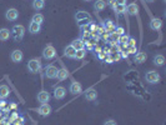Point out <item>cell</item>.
Segmentation results:
<instances>
[{
	"label": "cell",
	"mask_w": 166,
	"mask_h": 125,
	"mask_svg": "<svg viewBox=\"0 0 166 125\" xmlns=\"http://www.w3.org/2000/svg\"><path fill=\"white\" fill-rule=\"evenodd\" d=\"M116 4H120V5H126V0H116Z\"/></svg>",
	"instance_id": "ab89813d"
},
{
	"label": "cell",
	"mask_w": 166,
	"mask_h": 125,
	"mask_svg": "<svg viewBox=\"0 0 166 125\" xmlns=\"http://www.w3.org/2000/svg\"><path fill=\"white\" fill-rule=\"evenodd\" d=\"M69 91H70L71 94H74V95H78V94L83 93V85H81L80 83H78V81H73V83L70 84Z\"/></svg>",
	"instance_id": "52a82bcc"
},
{
	"label": "cell",
	"mask_w": 166,
	"mask_h": 125,
	"mask_svg": "<svg viewBox=\"0 0 166 125\" xmlns=\"http://www.w3.org/2000/svg\"><path fill=\"white\" fill-rule=\"evenodd\" d=\"M10 94V89L6 85H0V99H6Z\"/></svg>",
	"instance_id": "e0dca14e"
},
{
	"label": "cell",
	"mask_w": 166,
	"mask_h": 125,
	"mask_svg": "<svg viewBox=\"0 0 166 125\" xmlns=\"http://www.w3.org/2000/svg\"><path fill=\"white\" fill-rule=\"evenodd\" d=\"M108 5H110L113 9L116 6V0H108V3H106Z\"/></svg>",
	"instance_id": "8d00e7d4"
},
{
	"label": "cell",
	"mask_w": 166,
	"mask_h": 125,
	"mask_svg": "<svg viewBox=\"0 0 166 125\" xmlns=\"http://www.w3.org/2000/svg\"><path fill=\"white\" fill-rule=\"evenodd\" d=\"M10 106H11V109H16V108H18V105H16L15 103H11V105H10Z\"/></svg>",
	"instance_id": "60d3db41"
},
{
	"label": "cell",
	"mask_w": 166,
	"mask_h": 125,
	"mask_svg": "<svg viewBox=\"0 0 166 125\" xmlns=\"http://www.w3.org/2000/svg\"><path fill=\"white\" fill-rule=\"evenodd\" d=\"M154 64H155L156 67H162V65L165 64V58H164V55H161V54L156 55V56L154 58Z\"/></svg>",
	"instance_id": "603a6c76"
},
{
	"label": "cell",
	"mask_w": 166,
	"mask_h": 125,
	"mask_svg": "<svg viewBox=\"0 0 166 125\" xmlns=\"http://www.w3.org/2000/svg\"><path fill=\"white\" fill-rule=\"evenodd\" d=\"M146 60V53L141 51V53H138L136 56H135V61L138 62V64H143V62Z\"/></svg>",
	"instance_id": "d4e9b609"
},
{
	"label": "cell",
	"mask_w": 166,
	"mask_h": 125,
	"mask_svg": "<svg viewBox=\"0 0 166 125\" xmlns=\"http://www.w3.org/2000/svg\"><path fill=\"white\" fill-rule=\"evenodd\" d=\"M10 59H11L14 62H20V61L23 60V51L19 50V49L14 50V51L10 54Z\"/></svg>",
	"instance_id": "7c38bea8"
},
{
	"label": "cell",
	"mask_w": 166,
	"mask_h": 125,
	"mask_svg": "<svg viewBox=\"0 0 166 125\" xmlns=\"http://www.w3.org/2000/svg\"><path fill=\"white\" fill-rule=\"evenodd\" d=\"M104 29H105V31L106 33H109V34H111V33H114L115 31V29H116V26H115V24L111 21V20H105L104 21Z\"/></svg>",
	"instance_id": "4fadbf2b"
},
{
	"label": "cell",
	"mask_w": 166,
	"mask_h": 125,
	"mask_svg": "<svg viewBox=\"0 0 166 125\" xmlns=\"http://www.w3.org/2000/svg\"><path fill=\"white\" fill-rule=\"evenodd\" d=\"M114 10H115V13H116L117 15L124 14V13H126V5H120V4H116V6L114 8Z\"/></svg>",
	"instance_id": "f1b7e54d"
},
{
	"label": "cell",
	"mask_w": 166,
	"mask_h": 125,
	"mask_svg": "<svg viewBox=\"0 0 166 125\" xmlns=\"http://www.w3.org/2000/svg\"><path fill=\"white\" fill-rule=\"evenodd\" d=\"M50 100V94L46 91V90H41L39 94H38V101L41 103V104H46L49 103Z\"/></svg>",
	"instance_id": "30bf717a"
},
{
	"label": "cell",
	"mask_w": 166,
	"mask_h": 125,
	"mask_svg": "<svg viewBox=\"0 0 166 125\" xmlns=\"http://www.w3.org/2000/svg\"><path fill=\"white\" fill-rule=\"evenodd\" d=\"M75 19L78 21H80V20H84V19H90V15L85 11H78L76 15H75Z\"/></svg>",
	"instance_id": "484cf974"
},
{
	"label": "cell",
	"mask_w": 166,
	"mask_h": 125,
	"mask_svg": "<svg viewBox=\"0 0 166 125\" xmlns=\"http://www.w3.org/2000/svg\"><path fill=\"white\" fill-rule=\"evenodd\" d=\"M40 68H41V62L39 59H31L28 62V69L31 73H38L40 70Z\"/></svg>",
	"instance_id": "7a4b0ae2"
},
{
	"label": "cell",
	"mask_w": 166,
	"mask_h": 125,
	"mask_svg": "<svg viewBox=\"0 0 166 125\" xmlns=\"http://www.w3.org/2000/svg\"><path fill=\"white\" fill-rule=\"evenodd\" d=\"M90 23H91V19H84V20H80L79 21V25L80 26H84V25H87Z\"/></svg>",
	"instance_id": "e575fe53"
},
{
	"label": "cell",
	"mask_w": 166,
	"mask_h": 125,
	"mask_svg": "<svg viewBox=\"0 0 166 125\" xmlns=\"http://www.w3.org/2000/svg\"><path fill=\"white\" fill-rule=\"evenodd\" d=\"M75 53H76V50L73 48V45L70 44V45H68L65 49H64V55L66 56V58H70V59H74L75 58Z\"/></svg>",
	"instance_id": "5bb4252c"
},
{
	"label": "cell",
	"mask_w": 166,
	"mask_h": 125,
	"mask_svg": "<svg viewBox=\"0 0 166 125\" xmlns=\"http://www.w3.org/2000/svg\"><path fill=\"white\" fill-rule=\"evenodd\" d=\"M40 29H41V25L40 24H36L34 21H31L30 25H29V31H30L31 34H38L39 31H40Z\"/></svg>",
	"instance_id": "ac0fdd59"
},
{
	"label": "cell",
	"mask_w": 166,
	"mask_h": 125,
	"mask_svg": "<svg viewBox=\"0 0 166 125\" xmlns=\"http://www.w3.org/2000/svg\"><path fill=\"white\" fill-rule=\"evenodd\" d=\"M95 33H96V35L101 37V35L105 33V29H104V26H103V25H101V26H96V30H95Z\"/></svg>",
	"instance_id": "1f68e13d"
},
{
	"label": "cell",
	"mask_w": 166,
	"mask_h": 125,
	"mask_svg": "<svg viewBox=\"0 0 166 125\" xmlns=\"http://www.w3.org/2000/svg\"><path fill=\"white\" fill-rule=\"evenodd\" d=\"M31 21H34V23H36V24H43V21H44V15L43 14H35L34 16H32V20Z\"/></svg>",
	"instance_id": "83f0119b"
},
{
	"label": "cell",
	"mask_w": 166,
	"mask_h": 125,
	"mask_svg": "<svg viewBox=\"0 0 166 125\" xmlns=\"http://www.w3.org/2000/svg\"><path fill=\"white\" fill-rule=\"evenodd\" d=\"M145 2H147V3H152L154 0H145Z\"/></svg>",
	"instance_id": "7bdbcfd3"
},
{
	"label": "cell",
	"mask_w": 166,
	"mask_h": 125,
	"mask_svg": "<svg viewBox=\"0 0 166 125\" xmlns=\"http://www.w3.org/2000/svg\"><path fill=\"white\" fill-rule=\"evenodd\" d=\"M24 33H25V29H24L23 25H14L13 29H11V31H10L13 39L14 40H18V41L24 38Z\"/></svg>",
	"instance_id": "6da1fadb"
},
{
	"label": "cell",
	"mask_w": 166,
	"mask_h": 125,
	"mask_svg": "<svg viewBox=\"0 0 166 125\" xmlns=\"http://www.w3.org/2000/svg\"><path fill=\"white\" fill-rule=\"evenodd\" d=\"M10 37H11V34H10V30L8 28H2L0 29V40L2 41H6Z\"/></svg>",
	"instance_id": "9a60e30c"
},
{
	"label": "cell",
	"mask_w": 166,
	"mask_h": 125,
	"mask_svg": "<svg viewBox=\"0 0 166 125\" xmlns=\"http://www.w3.org/2000/svg\"><path fill=\"white\" fill-rule=\"evenodd\" d=\"M115 33H116L119 37H121V35H124V34H125V30H124V28H122V26H117V28L115 29Z\"/></svg>",
	"instance_id": "d6a6232c"
},
{
	"label": "cell",
	"mask_w": 166,
	"mask_h": 125,
	"mask_svg": "<svg viewBox=\"0 0 166 125\" xmlns=\"http://www.w3.org/2000/svg\"><path fill=\"white\" fill-rule=\"evenodd\" d=\"M145 79H146V81L150 83V84H156V83H159V80H160V74H159L157 71H155V70H150V71L146 73Z\"/></svg>",
	"instance_id": "3957f363"
},
{
	"label": "cell",
	"mask_w": 166,
	"mask_h": 125,
	"mask_svg": "<svg viewBox=\"0 0 166 125\" xmlns=\"http://www.w3.org/2000/svg\"><path fill=\"white\" fill-rule=\"evenodd\" d=\"M109 40H110L111 43H116V41H119V35L114 31V33L109 34Z\"/></svg>",
	"instance_id": "4dcf8cb0"
},
{
	"label": "cell",
	"mask_w": 166,
	"mask_h": 125,
	"mask_svg": "<svg viewBox=\"0 0 166 125\" xmlns=\"http://www.w3.org/2000/svg\"><path fill=\"white\" fill-rule=\"evenodd\" d=\"M91 37H92V35H91V31H90V30L84 31V34H83V39H84V40H86V41H87Z\"/></svg>",
	"instance_id": "836d02e7"
},
{
	"label": "cell",
	"mask_w": 166,
	"mask_h": 125,
	"mask_svg": "<svg viewBox=\"0 0 166 125\" xmlns=\"http://www.w3.org/2000/svg\"><path fill=\"white\" fill-rule=\"evenodd\" d=\"M0 116H2V114H0Z\"/></svg>",
	"instance_id": "f6af8a7d"
},
{
	"label": "cell",
	"mask_w": 166,
	"mask_h": 125,
	"mask_svg": "<svg viewBox=\"0 0 166 125\" xmlns=\"http://www.w3.org/2000/svg\"><path fill=\"white\" fill-rule=\"evenodd\" d=\"M129 39H130V37H127L126 34H124V35L119 37V43H121L122 45H127V41H129Z\"/></svg>",
	"instance_id": "f546056e"
},
{
	"label": "cell",
	"mask_w": 166,
	"mask_h": 125,
	"mask_svg": "<svg viewBox=\"0 0 166 125\" xmlns=\"http://www.w3.org/2000/svg\"><path fill=\"white\" fill-rule=\"evenodd\" d=\"M6 106V101L4 99H2V101H0V109H4Z\"/></svg>",
	"instance_id": "f35d334b"
},
{
	"label": "cell",
	"mask_w": 166,
	"mask_h": 125,
	"mask_svg": "<svg viewBox=\"0 0 166 125\" xmlns=\"http://www.w3.org/2000/svg\"><path fill=\"white\" fill-rule=\"evenodd\" d=\"M66 95V89L64 86H56L55 90H54V98L57 99V100H61L64 99Z\"/></svg>",
	"instance_id": "ba28073f"
},
{
	"label": "cell",
	"mask_w": 166,
	"mask_h": 125,
	"mask_svg": "<svg viewBox=\"0 0 166 125\" xmlns=\"http://www.w3.org/2000/svg\"><path fill=\"white\" fill-rule=\"evenodd\" d=\"M44 6H45L44 0H34V2H32V8L35 10H41V9H44Z\"/></svg>",
	"instance_id": "cb8c5ba5"
},
{
	"label": "cell",
	"mask_w": 166,
	"mask_h": 125,
	"mask_svg": "<svg viewBox=\"0 0 166 125\" xmlns=\"http://www.w3.org/2000/svg\"><path fill=\"white\" fill-rule=\"evenodd\" d=\"M84 98H85L86 100H89V101L96 100V98H97V91H96L95 89L90 88V89H87V90L85 91V94H84Z\"/></svg>",
	"instance_id": "9c48e42d"
},
{
	"label": "cell",
	"mask_w": 166,
	"mask_h": 125,
	"mask_svg": "<svg viewBox=\"0 0 166 125\" xmlns=\"http://www.w3.org/2000/svg\"><path fill=\"white\" fill-rule=\"evenodd\" d=\"M5 16H6V19H8L9 21H15V20L19 18V11H18L16 9L11 8V9H9V10L6 11Z\"/></svg>",
	"instance_id": "8fae6325"
},
{
	"label": "cell",
	"mask_w": 166,
	"mask_h": 125,
	"mask_svg": "<svg viewBox=\"0 0 166 125\" xmlns=\"http://www.w3.org/2000/svg\"><path fill=\"white\" fill-rule=\"evenodd\" d=\"M84 2H92V0H84Z\"/></svg>",
	"instance_id": "ee69618b"
},
{
	"label": "cell",
	"mask_w": 166,
	"mask_h": 125,
	"mask_svg": "<svg viewBox=\"0 0 166 125\" xmlns=\"http://www.w3.org/2000/svg\"><path fill=\"white\" fill-rule=\"evenodd\" d=\"M51 106L46 103V104H41L39 108H38V113H39V115H41V116H49L50 114H51Z\"/></svg>",
	"instance_id": "8992f818"
},
{
	"label": "cell",
	"mask_w": 166,
	"mask_h": 125,
	"mask_svg": "<svg viewBox=\"0 0 166 125\" xmlns=\"http://www.w3.org/2000/svg\"><path fill=\"white\" fill-rule=\"evenodd\" d=\"M161 25H162V21L160 20V19H157V18H152L151 19V21H150V28L152 29V30H160V28H161Z\"/></svg>",
	"instance_id": "2e32d148"
},
{
	"label": "cell",
	"mask_w": 166,
	"mask_h": 125,
	"mask_svg": "<svg viewBox=\"0 0 166 125\" xmlns=\"http://www.w3.org/2000/svg\"><path fill=\"white\" fill-rule=\"evenodd\" d=\"M85 55H86V50H85V49H80V50H76L74 59H76V60H83V59L85 58Z\"/></svg>",
	"instance_id": "4316f807"
},
{
	"label": "cell",
	"mask_w": 166,
	"mask_h": 125,
	"mask_svg": "<svg viewBox=\"0 0 166 125\" xmlns=\"http://www.w3.org/2000/svg\"><path fill=\"white\" fill-rule=\"evenodd\" d=\"M127 48V51L131 53V54H135L136 53V46H126Z\"/></svg>",
	"instance_id": "74e56055"
},
{
	"label": "cell",
	"mask_w": 166,
	"mask_h": 125,
	"mask_svg": "<svg viewBox=\"0 0 166 125\" xmlns=\"http://www.w3.org/2000/svg\"><path fill=\"white\" fill-rule=\"evenodd\" d=\"M44 2H46V0H44Z\"/></svg>",
	"instance_id": "bcb514c9"
},
{
	"label": "cell",
	"mask_w": 166,
	"mask_h": 125,
	"mask_svg": "<svg viewBox=\"0 0 166 125\" xmlns=\"http://www.w3.org/2000/svg\"><path fill=\"white\" fill-rule=\"evenodd\" d=\"M71 45H73V48H74L75 50L85 49V43H84V40H81V39H75V40L71 43Z\"/></svg>",
	"instance_id": "ffe728a7"
},
{
	"label": "cell",
	"mask_w": 166,
	"mask_h": 125,
	"mask_svg": "<svg viewBox=\"0 0 166 125\" xmlns=\"http://www.w3.org/2000/svg\"><path fill=\"white\" fill-rule=\"evenodd\" d=\"M57 71H59V69L55 65H48L45 69V76L48 79H55L57 75Z\"/></svg>",
	"instance_id": "5b68a950"
},
{
	"label": "cell",
	"mask_w": 166,
	"mask_h": 125,
	"mask_svg": "<svg viewBox=\"0 0 166 125\" xmlns=\"http://www.w3.org/2000/svg\"><path fill=\"white\" fill-rule=\"evenodd\" d=\"M105 8H106V2H104V0H96L94 4V9L96 11H103Z\"/></svg>",
	"instance_id": "d6986e66"
},
{
	"label": "cell",
	"mask_w": 166,
	"mask_h": 125,
	"mask_svg": "<svg viewBox=\"0 0 166 125\" xmlns=\"http://www.w3.org/2000/svg\"><path fill=\"white\" fill-rule=\"evenodd\" d=\"M69 76V71L66 70V69H59V71H57V75H56V78H57V80H60V81H62V80H65L66 78Z\"/></svg>",
	"instance_id": "44dd1931"
},
{
	"label": "cell",
	"mask_w": 166,
	"mask_h": 125,
	"mask_svg": "<svg viewBox=\"0 0 166 125\" xmlns=\"http://www.w3.org/2000/svg\"><path fill=\"white\" fill-rule=\"evenodd\" d=\"M126 11L129 15H136L139 11V8L136 4H130L129 6H126Z\"/></svg>",
	"instance_id": "7402d4cb"
},
{
	"label": "cell",
	"mask_w": 166,
	"mask_h": 125,
	"mask_svg": "<svg viewBox=\"0 0 166 125\" xmlns=\"http://www.w3.org/2000/svg\"><path fill=\"white\" fill-rule=\"evenodd\" d=\"M99 58H100V59H104V58H105V55H104V54H100V55H99Z\"/></svg>",
	"instance_id": "b9f144b4"
},
{
	"label": "cell",
	"mask_w": 166,
	"mask_h": 125,
	"mask_svg": "<svg viewBox=\"0 0 166 125\" xmlns=\"http://www.w3.org/2000/svg\"><path fill=\"white\" fill-rule=\"evenodd\" d=\"M55 55H56V51H55V49H54L53 45H46L44 48V50H43V58L44 59L51 60L53 58H55Z\"/></svg>",
	"instance_id": "277c9868"
},
{
	"label": "cell",
	"mask_w": 166,
	"mask_h": 125,
	"mask_svg": "<svg viewBox=\"0 0 166 125\" xmlns=\"http://www.w3.org/2000/svg\"><path fill=\"white\" fill-rule=\"evenodd\" d=\"M104 125H117V124H116V121H115V120L109 119V120H106V121L104 123Z\"/></svg>",
	"instance_id": "d590c367"
}]
</instances>
